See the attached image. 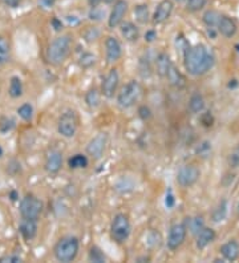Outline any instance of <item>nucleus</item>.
Here are the masks:
<instances>
[{
	"instance_id": "f257e3e1",
	"label": "nucleus",
	"mask_w": 239,
	"mask_h": 263,
	"mask_svg": "<svg viewBox=\"0 0 239 263\" xmlns=\"http://www.w3.org/2000/svg\"><path fill=\"white\" fill-rule=\"evenodd\" d=\"M214 55L203 44H198L189 49L184 56V64L191 76H202L214 67Z\"/></svg>"
},
{
	"instance_id": "f03ea898",
	"label": "nucleus",
	"mask_w": 239,
	"mask_h": 263,
	"mask_svg": "<svg viewBox=\"0 0 239 263\" xmlns=\"http://www.w3.org/2000/svg\"><path fill=\"white\" fill-rule=\"evenodd\" d=\"M72 47V38L69 35H61L54 39L47 49V60L52 65H60L68 57Z\"/></svg>"
},
{
	"instance_id": "7ed1b4c3",
	"label": "nucleus",
	"mask_w": 239,
	"mask_h": 263,
	"mask_svg": "<svg viewBox=\"0 0 239 263\" xmlns=\"http://www.w3.org/2000/svg\"><path fill=\"white\" fill-rule=\"evenodd\" d=\"M80 248V242L76 237H64L55 244V258L59 262H72L76 259Z\"/></svg>"
},
{
	"instance_id": "20e7f679",
	"label": "nucleus",
	"mask_w": 239,
	"mask_h": 263,
	"mask_svg": "<svg viewBox=\"0 0 239 263\" xmlns=\"http://www.w3.org/2000/svg\"><path fill=\"white\" fill-rule=\"evenodd\" d=\"M20 215L23 218L28 219H36L39 218L43 210H44V204L43 201L37 198L36 195L34 194H27L20 202Z\"/></svg>"
},
{
	"instance_id": "39448f33",
	"label": "nucleus",
	"mask_w": 239,
	"mask_h": 263,
	"mask_svg": "<svg viewBox=\"0 0 239 263\" xmlns=\"http://www.w3.org/2000/svg\"><path fill=\"white\" fill-rule=\"evenodd\" d=\"M140 94H141V87H140V84L137 83L136 80H132V81L125 84V85L122 87L121 92L118 93V105L124 108V109L133 107L137 102V100H138V97H140Z\"/></svg>"
},
{
	"instance_id": "423d86ee",
	"label": "nucleus",
	"mask_w": 239,
	"mask_h": 263,
	"mask_svg": "<svg viewBox=\"0 0 239 263\" xmlns=\"http://www.w3.org/2000/svg\"><path fill=\"white\" fill-rule=\"evenodd\" d=\"M130 231H132V226H130V222H129V218H128L127 215H116L114 219H113L112 226H110V235H112V238L117 244H122V242H125L129 238Z\"/></svg>"
},
{
	"instance_id": "0eeeda50",
	"label": "nucleus",
	"mask_w": 239,
	"mask_h": 263,
	"mask_svg": "<svg viewBox=\"0 0 239 263\" xmlns=\"http://www.w3.org/2000/svg\"><path fill=\"white\" fill-rule=\"evenodd\" d=\"M78 128V118L74 111H65L57 122V132L65 138H72Z\"/></svg>"
},
{
	"instance_id": "6e6552de",
	"label": "nucleus",
	"mask_w": 239,
	"mask_h": 263,
	"mask_svg": "<svg viewBox=\"0 0 239 263\" xmlns=\"http://www.w3.org/2000/svg\"><path fill=\"white\" fill-rule=\"evenodd\" d=\"M201 171L195 165H185L181 168L177 174V181L184 188H190L198 181Z\"/></svg>"
},
{
	"instance_id": "1a4fd4ad",
	"label": "nucleus",
	"mask_w": 239,
	"mask_h": 263,
	"mask_svg": "<svg viewBox=\"0 0 239 263\" xmlns=\"http://www.w3.org/2000/svg\"><path fill=\"white\" fill-rule=\"evenodd\" d=\"M186 235H187V227L185 224L173 225L169 231V237H167V247L170 250H177L185 242Z\"/></svg>"
},
{
	"instance_id": "9d476101",
	"label": "nucleus",
	"mask_w": 239,
	"mask_h": 263,
	"mask_svg": "<svg viewBox=\"0 0 239 263\" xmlns=\"http://www.w3.org/2000/svg\"><path fill=\"white\" fill-rule=\"evenodd\" d=\"M107 134L105 133H98L97 136L93 137L92 140L87 145V153L92 157L93 160H100L105 150L107 145Z\"/></svg>"
},
{
	"instance_id": "9b49d317",
	"label": "nucleus",
	"mask_w": 239,
	"mask_h": 263,
	"mask_svg": "<svg viewBox=\"0 0 239 263\" xmlns=\"http://www.w3.org/2000/svg\"><path fill=\"white\" fill-rule=\"evenodd\" d=\"M128 3L125 0H117L114 3V7L112 8V12L108 18V25L109 28H117L118 25L122 24L124 16L127 15Z\"/></svg>"
},
{
	"instance_id": "f8f14e48",
	"label": "nucleus",
	"mask_w": 239,
	"mask_h": 263,
	"mask_svg": "<svg viewBox=\"0 0 239 263\" xmlns=\"http://www.w3.org/2000/svg\"><path fill=\"white\" fill-rule=\"evenodd\" d=\"M118 81H120V76H118L117 69H110L104 77L103 85H101V93L105 97L112 98L114 96V92L117 91Z\"/></svg>"
},
{
	"instance_id": "ddd939ff",
	"label": "nucleus",
	"mask_w": 239,
	"mask_h": 263,
	"mask_svg": "<svg viewBox=\"0 0 239 263\" xmlns=\"http://www.w3.org/2000/svg\"><path fill=\"white\" fill-rule=\"evenodd\" d=\"M105 55L108 63H116L122 56L121 44L114 36H108L105 40Z\"/></svg>"
},
{
	"instance_id": "4468645a",
	"label": "nucleus",
	"mask_w": 239,
	"mask_h": 263,
	"mask_svg": "<svg viewBox=\"0 0 239 263\" xmlns=\"http://www.w3.org/2000/svg\"><path fill=\"white\" fill-rule=\"evenodd\" d=\"M174 10V4L171 0H162L160 4L157 5L154 15H153V23L154 24H162L171 16V12Z\"/></svg>"
},
{
	"instance_id": "2eb2a0df",
	"label": "nucleus",
	"mask_w": 239,
	"mask_h": 263,
	"mask_svg": "<svg viewBox=\"0 0 239 263\" xmlns=\"http://www.w3.org/2000/svg\"><path fill=\"white\" fill-rule=\"evenodd\" d=\"M63 166V154L59 150H51L45 158L44 169L48 174H57Z\"/></svg>"
},
{
	"instance_id": "dca6fc26",
	"label": "nucleus",
	"mask_w": 239,
	"mask_h": 263,
	"mask_svg": "<svg viewBox=\"0 0 239 263\" xmlns=\"http://www.w3.org/2000/svg\"><path fill=\"white\" fill-rule=\"evenodd\" d=\"M19 231L21 234V237L25 241H32L37 234V224H36V219H28L23 218V221L20 222Z\"/></svg>"
},
{
	"instance_id": "f3484780",
	"label": "nucleus",
	"mask_w": 239,
	"mask_h": 263,
	"mask_svg": "<svg viewBox=\"0 0 239 263\" xmlns=\"http://www.w3.org/2000/svg\"><path fill=\"white\" fill-rule=\"evenodd\" d=\"M217 28H218V32L221 35H223L224 38H233L235 34H237V24H235V21L229 16H224L222 15L220 19V23L217 25Z\"/></svg>"
},
{
	"instance_id": "a211bd4d",
	"label": "nucleus",
	"mask_w": 239,
	"mask_h": 263,
	"mask_svg": "<svg viewBox=\"0 0 239 263\" xmlns=\"http://www.w3.org/2000/svg\"><path fill=\"white\" fill-rule=\"evenodd\" d=\"M221 254L226 261H230V262H234L237 261L239 257V244L237 241H229L224 244L221 246Z\"/></svg>"
},
{
	"instance_id": "6ab92c4d",
	"label": "nucleus",
	"mask_w": 239,
	"mask_h": 263,
	"mask_svg": "<svg viewBox=\"0 0 239 263\" xmlns=\"http://www.w3.org/2000/svg\"><path fill=\"white\" fill-rule=\"evenodd\" d=\"M215 239V231L210 227H203L200 233L197 234V239H195V246L200 250H203L209 246Z\"/></svg>"
},
{
	"instance_id": "aec40b11",
	"label": "nucleus",
	"mask_w": 239,
	"mask_h": 263,
	"mask_svg": "<svg viewBox=\"0 0 239 263\" xmlns=\"http://www.w3.org/2000/svg\"><path fill=\"white\" fill-rule=\"evenodd\" d=\"M121 35L129 43H136L140 39V29L132 21H125L121 24Z\"/></svg>"
},
{
	"instance_id": "412c9836",
	"label": "nucleus",
	"mask_w": 239,
	"mask_h": 263,
	"mask_svg": "<svg viewBox=\"0 0 239 263\" xmlns=\"http://www.w3.org/2000/svg\"><path fill=\"white\" fill-rule=\"evenodd\" d=\"M171 67H173V64H171L169 55L165 54V52H161V54L157 55L156 69L157 73H158L161 77H167V73H169Z\"/></svg>"
},
{
	"instance_id": "4be33fe9",
	"label": "nucleus",
	"mask_w": 239,
	"mask_h": 263,
	"mask_svg": "<svg viewBox=\"0 0 239 263\" xmlns=\"http://www.w3.org/2000/svg\"><path fill=\"white\" fill-rule=\"evenodd\" d=\"M227 211H229V205H227V201L222 200L220 204L217 205V207L213 210L211 221L215 222V224H220V222H222V221L226 219V217H227Z\"/></svg>"
},
{
	"instance_id": "5701e85b",
	"label": "nucleus",
	"mask_w": 239,
	"mask_h": 263,
	"mask_svg": "<svg viewBox=\"0 0 239 263\" xmlns=\"http://www.w3.org/2000/svg\"><path fill=\"white\" fill-rule=\"evenodd\" d=\"M167 80H169V83H170L173 87L176 88H184L186 85L185 76H184L174 65L171 67L169 73H167Z\"/></svg>"
},
{
	"instance_id": "b1692460",
	"label": "nucleus",
	"mask_w": 239,
	"mask_h": 263,
	"mask_svg": "<svg viewBox=\"0 0 239 263\" xmlns=\"http://www.w3.org/2000/svg\"><path fill=\"white\" fill-rule=\"evenodd\" d=\"M23 91H24V88H23L21 80H20L18 76L11 77L10 88H8V94H10L11 97L12 98L21 97V96H23Z\"/></svg>"
},
{
	"instance_id": "393cba45",
	"label": "nucleus",
	"mask_w": 239,
	"mask_h": 263,
	"mask_svg": "<svg viewBox=\"0 0 239 263\" xmlns=\"http://www.w3.org/2000/svg\"><path fill=\"white\" fill-rule=\"evenodd\" d=\"M205 109V100L200 93H194L189 100V111L191 113H201Z\"/></svg>"
},
{
	"instance_id": "a878e982",
	"label": "nucleus",
	"mask_w": 239,
	"mask_h": 263,
	"mask_svg": "<svg viewBox=\"0 0 239 263\" xmlns=\"http://www.w3.org/2000/svg\"><path fill=\"white\" fill-rule=\"evenodd\" d=\"M11 47L8 40L4 36H0V65H4L10 61Z\"/></svg>"
},
{
	"instance_id": "bb28decb",
	"label": "nucleus",
	"mask_w": 239,
	"mask_h": 263,
	"mask_svg": "<svg viewBox=\"0 0 239 263\" xmlns=\"http://www.w3.org/2000/svg\"><path fill=\"white\" fill-rule=\"evenodd\" d=\"M134 16L140 24H147L150 20V14H149V7L147 4H140L134 8Z\"/></svg>"
},
{
	"instance_id": "cd10ccee",
	"label": "nucleus",
	"mask_w": 239,
	"mask_h": 263,
	"mask_svg": "<svg viewBox=\"0 0 239 263\" xmlns=\"http://www.w3.org/2000/svg\"><path fill=\"white\" fill-rule=\"evenodd\" d=\"M100 101H101V96H100V92H98L96 88L93 89H89L87 94H85V102L89 108H97L100 105Z\"/></svg>"
},
{
	"instance_id": "c85d7f7f",
	"label": "nucleus",
	"mask_w": 239,
	"mask_h": 263,
	"mask_svg": "<svg viewBox=\"0 0 239 263\" xmlns=\"http://www.w3.org/2000/svg\"><path fill=\"white\" fill-rule=\"evenodd\" d=\"M222 15L218 14L217 11H206L205 15H203V18H202V20H203V23H205L209 28H213V27H217L218 25V23H220V19Z\"/></svg>"
},
{
	"instance_id": "c756f323",
	"label": "nucleus",
	"mask_w": 239,
	"mask_h": 263,
	"mask_svg": "<svg viewBox=\"0 0 239 263\" xmlns=\"http://www.w3.org/2000/svg\"><path fill=\"white\" fill-rule=\"evenodd\" d=\"M68 166L71 169H81L88 166V158L83 154H74L68 160Z\"/></svg>"
},
{
	"instance_id": "7c9ffc66",
	"label": "nucleus",
	"mask_w": 239,
	"mask_h": 263,
	"mask_svg": "<svg viewBox=\"0 0 239 263\" xmlns=\"http://www.w3.org/2000/svg\"><path fill=\"white\" fill-rule=\"evenodd\" d=\"M174 44H176V48L177 51L180 52L182 56H185L187 52H189V49L191 48L190 47V43L187 41V39H186L185 36L182 34H178L176 36V41H174Z\"/></svg>"
},
{
	"instance_id": "2f4dec72",
	"label": "nucleus",
	"mask_w": 239,
	"mask_h": 263,
	"mask_svg": "<svg viewBox=\"0 0 239 263\" xmlns=\"http://www.w3.org/2000/svg\"><path fill=\"white\" fill-rule=\"evenodd\" d=\"M205 227V221L202 217H194V218H189V230H190L191 234L200 233L201 230Z\"/></svg>"
},
{
	"instance_id": "473e14b6",
	"label": "nucleus",
	"mask_w": 239,
	"mask_h": 263,
	"mask_svg": "<svg viewBox=\"0 0 239 263\" xmlns=\"http://www.w3.org/2000/svg\"><path fill=\"white\" fill-rule=\"evenodd\" d=\"M18 113H19V116L24 121H31L32 117H34V107L31 104H28V102H25V104L18 108Z\"/></svg>"
},
{
	"instance_id": "72a5a7b5",
	"label": "nucleus",
	"mask_w": 239,
	"mask_h": 263,
	"mask_svg": "<svg viewBox=\"0 0 239 263\" xmlns=\"http://www.w3.org/2000/svg\"><path fill=\"white\" fill-rule=\"evenodd\" d=\"M195 153H197V156L201 157V158H207V157L211 154V142L202 141L200 145L197 146Z\"/></svg>"
},
{
	"instance_id": "f704fd0d",
	"label": "nucleus",
	"mask_w": 239,
	"mask_h": 263,
	"mask_svg": "<svg viewBox=\"0 0 239 263\" xmlns=\"http://www.w3.org/2000/svg\"><path fill=\"white\" fill-rule=\"evenodd\" d=\"M89 261L96 263H103L105 262V255L97 246H93L91 248V251H89Z\"/></svg>"
},
{
	"instance_id": "c9c22d12",
	"label": "nucleus",
	"mask_w": 239,
	"mask_h": 263,
	"mask_svg": "<svg viewBox=\"0 0 239 263\" xmlns=\"http://www.w3.org/2000/svg\"><path fill=\"white\" fill-rule=\"evenodd\" d=\"M207 4V0H187L186 7L190 12H198V11L203 10Z\"/></svg>"
},
{
	"instance_id": "e433bc0d",
	"label": "nucleus",
	"mask_w": 239,
	"mask_h": 263,
	"mask_svg": "<svg viewBox=\"0 0 239 263\" xmlns=\"http://www.w3.org/2000/svg\"><path fill=\"white\" fill-rule=\"evenodd\" d=\"M78 63H80V65H81L83 68H91V67L94 65V63H96V57H94V55L85 52V54L81 55Z\"/></svg>"
},
{
	"instance_id": "4c0bfd02",
	"label": "nucleus",
	"mask_w": 239,
	"mask_h": 263,
	"mask_svg": "<svg viewBox=\"0 0 239 263\" xmlns=\"http://www.w3.org/2000/svg\"><path fill=\"white\" fill-rule=\"evenodd\" d=\"M98 38H100V31H98L96 27H89V28H87V31L84 32V39H85V41H88V43L96 41Z\"/></svg>"
},
{
	"instance_id": "58836bf2",
	"label": "nucleus",
	"mask_w": 239,
	"mask_h": 263,
	"mask_svg": "<svg viewBox=\"0 0 239 263\" xmlns=\"http://www.w3.org/2000/svg\"><path fill=\"white\" fill-rule=\"evenodd\" d=\"M14 128H15V121L12 118H8V117L1 118V121H0V132L1 133H8Z\"/></svg>"
},
{
	"instance_id": "ea45409f",
	"label": "nucleus",
	"mask_w": 239,
	"mask_h": 263,
	"mask_svg": "<svg viewBox=\"0 0 239 263\" xmlns=\"http://www.w3.org/2000/svg\"><path fill=\"white\" fill-rule=\"evenodd\" d=\"M229 165L231 168H238L239 166V144L235 146L229 154Z\"/></svg>"
},
{
	"instance_id": "a19ab883",
	"label": "nucleus",
	"mask_w": 239,
	"mask_h": 263,
	"mask_svg": "<svg viewBox=\"0 0 239 263\" xmlns=\"http://www.w3.org/2000/svg\"><path fill=\"white\" fill-rule=\"evenodd\" d=\"M104 15H105V12L103 10H100L98 7H94L89 12V19L94 20V21H100L104 18Z\"/></svg>"
},
{
	"instance_id": "79ce46f5",
	"label": "nucleus",
	"mask_w": 239,
	"mask_h": 263,
	"mask_svg": "<svg viewBox=\"0 0 239 263\" xmlns=\"http://www.w3.org/2000/svg\"><path fill=\"white\" fill-rule=\"evenodd\" d=\"M138 116H140V118L141 120H149L151 117V111L150 108L147 107V105H142V107L138 108Z\"/></svg>"
},
{
	"instance_id": "37998d69",
	"label": "nucleus",
	"mask_w": 239,
	"mask_h": 263,
	"mask_svg": "<svg viewBox=\"0 0 239 263\" xmlns=\"http://www.w3.org/2000/svg\"><path fill=\"white\" fill-rule=\"evenodd\" d=\"M0 262H1V263H4V262L19 263V262H21V258H20L19 255H7V257H3V258H0Z\"/></svg>"
},
{
	"instance_id": "c03bdc74",
	"label": "nucleus",
	"mask_w": 239,
	"mask_h": 263,
	"mask_svg": "<svg viewBox=\"0 0 239 263\" xmlns=\"http://www.w3.org/2000/svg\"><path fill=\"white\" fill-rule=\"evenodd\" d=\"M165 204L167 207H173L174 204H176V198H174V194H173V191H171V190H169V191H167V194H166Z\"/></svg>"
},
{
	"instance_id": "a18cd8bd",
	"label": "nucleus",
	"mask_w": 239,
	"mask_h": 263,
	"mask_svg": "<svg viewBox=\"0 0 239 263\" xmlns=\"http://www.w3.org/2000/svg\"><path fill=\"white\" fill-rule=\"evenodd\" d=\"M201 121L203 122L205 127H211L213 125V117H211L210 112H206L203 116L201 117Z\"/></svg>"
},
{
	"instance_id": "49530a36",
	"label": "nucleus",
	"mask_w": 239,
	"mask_h": 263,
	"mask_svg": "<svg viewBox=\"0 0 239 263\" xmlns=\"http://www.w3.org/2000/svg\"><path fill=\"white\" fill-rule=\"evenodd\" d=\"M156 39H157V34L153 31V29L147 31V34H145V41H147V43H153Z\"/></svg>"
},
{
	"instance_id": "de8ad7c7",
	"label": "nucleus",
	"mask_w": 239,
	"mask_h": 263,
	"mask_svg": "<svg viewBox=\"0 0 239 263\" xmlns=\"http://www.w3.org/2000/svg\"><path fill=\"white\" fill-rule=\"evenodd\" d=\"M1 3L7 7H10V8H16L20 5L21 0H1Z\"/></svg>"
},
{
	"instance_id": "09e8293b",
	"label": "nucleus",
	"mask_w": 239,
	"mask_h": 263,
	"mask_svg": "<svg viewBox=\"0 0 239 263\" xmlns=\"http://www.w3.org/2000/svg\"><path fill=\"white\" fill-rule=\"evenodd\" d=\"M51 24H52L55 31H60V29H63V23H61V20H59L57 18H54L52 21H51Z\"/></svg>"
},
{
	"instance_id": "8fccbe9b",
	"label": "nucleus",
	"mask_w": 239,
	"mask_h": 263,
	"mask_svg": "<svg viewBox=\"0 0 239 263\" xmlns=\"http://www.w3.org/2000/svg\"><path fill=\"white\" fill-rule=\"evenodd\" d=\"M101 1H104V0H88V4L91 8H94V7H98L101 4Z\"/></svg>"
},
{
	"instance_id": "3c124183",
	"label": "nucleus",
	"mask_w": 239,
	"mask_h": 263,
	"mask_svg": "<svg viewBox=\"0 0 239 263\" xmlns=\"http://www.w3.org/2000/svg\"><path fill=\"white\" fill-rule=\"evenodd\" d=\"M11 200L12 201H16L18 200V198H19V195H18V193H16L15 190H14V191H11Z\"/></svg>"
},
{
	"instance_id": "603ef678",
	"label": "nucleus",
	"mask_w": 239,
	"mask_h": 263,
	"mask_svg": "<svg viewBox=\"0 0 239 263\" xmlns=\"http://www.w3.org/2000/svg\"><path fill=\"white\" fill-rule=\"evenodd\" d=\"M114 1H117V0H104V3H105V4H113Z\"/></svg>"
},
{
	"instance_id": "864d4df0",
	"label": "nucleus",
	"mask_w": 239,
	"mask_h": 263,
	"mask_svg": "<svg viewBox=\"0 0 239 263\" xmlns=\"http://www.w3.org/2000/svg\"><path fill=\"white\" fill-rule=\"evenodd\" d=\"M43 1H44V3H47V4H48V5H51V4H52V3H54L55 0H43Z\"/></svg>"
},
{
	"instance_id": "5fc2aeb1",
	"label": "nucleus",
	"mask_w": 239,
	"mask_h": 263,
	"mask_svg": "<svg viewBox=\"0 0 239 263\" xmlns=\"http://www.w3.org/2000/svg\"><path fill=\"white\" fill-rule=\"evenodd\" d=\"M3 153H4V150H3V148H1V146H0V157L3 156Z\"/></svg>"
},
{
	"instance_id": "6e6d98bb",
	"label": "nucleus",
	"mask_w": 239,
	"mask_h": 263,
	"mask_svg": "<svg viewBox=\"0 0 239 263\" xmlns=\"http://www.w3.org/2000/svg\"><path fill=\"white\" fill-rule=\"evenodd\" d=\"M237 211H238V214H239V202H238V206H237Z\"/></svg>"
},
{
	"instance_id": "4d7b16f0",
	"label": "nucleus",
	"mask_w": 239,
	"mask_h": 263,
	"mask_svg": "<svg viewBox=\"0 0 239 263\" xmlns=\"http://www.w3.org/2000/svg\"><path fill=\"white\" fill-rule=\"evenodd\" d=\"M235 48L238 49V52H239V44H238V45H237V47H235Z\"/></svg>"
}]
</instances>
